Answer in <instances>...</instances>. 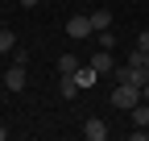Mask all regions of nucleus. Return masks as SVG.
I'll list each match as a JSON object with an SVG mask.
<instances>
[{
	"mask_svg": "<svg viewBox=\"0 0 149 141\" xmlns=\"http://www.w3.org/2000/svg\"><path fill=\"white\" fill-rule=\"evenodd\" d=\"M137 100H141V87H133V83H116V91H112V104H116L120 112H128Z\"/></svg>",
	"mask_w": 149,
	"mask_h": 141,
	"instance_id": "1",
	"label": "nucleus"
},
{
	"mask_svg": "<svg viewBox=\"0 0 149 141\" xmlns=\"http://www.w3.org/2000/svg\"><path fill=\"white\" fill-rule=\"evenodd\" d=\"M25 83H29V66H25V62H8L4 87H8V91H25Z\"/></svg>",
	"mask_w": 149,
	"mask_h": 141,
	"instance_id": "2",
	"label": "nucleus"
},
{
	"mask_svg": "<svg viewBox=\"0 0 149 141\" xmlns=\"http://www.w3.org/2000/svg\"><path fill=\"white\" fill-rule=\"evenodd\" d=\"M66 33H70L74 42L91 38V33H95V29H91V17H70V21H66Z\"/></svg>",
	"mask_w": 149,
	"mask_h": 141,
	"instance_id": "3",
	"label": "nucleus"
},
{
	"mask_svg": "<svg viewBox=\"0 0 149 141\" xmlns=\"http://www.w3.org/2000/svg\"><path fill=\"white\" fill-rule=\"evenodd\" d=\"M83 137H87V141H104V137H108V125H104L100 116H87V120H83Z\"/></svg>",
	"mask_w": 149,
	"mask_h": 141,
	"instance_id": "4",
	"label": "nucleus"
},
{
	"mask_svg": "<svg viewBox=\"0 0 149 141\" xmlns=\"http://www.w3.org/2000/svg\"><path fill=\"white\" fill-rule=\"evenodd\" d=\"M128 116H133V129H149V104L137 100L133 108H128Z\"/></svg>",
	"mask_w": 149,
	"mask_h": 141,
	"instance_id": "5",
	"label": "nucleus"
},
{
	"mask_svg": "<svg viewBox=\"0 0 149 141\" xmlns=\"http://www.w3.org/2000/svg\"><path fill=\"white\" fill-rule=\"evenodd\" d=\"M87 62L95 66L100 75H108V70H116V58H112V50H100V54H95V58H87Z\"/></svg>",
	"mask_w": 149,
	"mask_h": 141,
	"instance_id": "6",
	"label": "nucleus"
},
{
	"mask_svg": "<svg viewBox=\"0 0 149 141\" xmlns=\"http://www.w3.org/2000/svg\"><path fill=\"white\" fill-rule=\"evenodd\" d=\"M58 96L62 100H74V96H79V79H74V75H62L58 79Z\"/></svg>",
	"mask_w": 149,
	"mask_h": 141,
	"instance_id": "7",
	"label": "nucleus"
},
{
	"mask_svg": "<svg viewBox=\"0 0 149 141\" xmlns=\"http://www.w3.org/2000/svg\"><path fill=\"white\" fill-rule=\"evenodd\" d=\"M74 79H79V87H91V83L100 79V70L91 66V62H87V66H79V70H74Z\"/></svg>",
	"mask_w": 149,
	"mask_h": 141,
	"instance_id": "8",
	"label": "nucleus"
},
{
	"mask_svg": "<svg viewBox=\"0 0 149 141\" xmlns=\"http://www.w3.org/2000/svg\"><path fill=\"white\" fill-rule=\"evenodd\" d=\"M91 17V29H112V13L108 8H95V13H87Z\"/></svg>",
	"mask_w": 149,
	"mask_h": 141,
	"instance_id": "9",
	"label": "nucleus"
},
{
	"mask_svg": "<svg viewBox=\"0 0 149 141\" xmlns=\"http://www.w3.org/2000/svg\"><path fill=\"white\" fill-rule=\"evenodd\" d=\"M74 70H79V58H74V54H62L58 58V75H74Z\"/></svg>",
	"mask_w": 149,
	"mask_h": 141,
	"instance_id": "10",
	"label": "nucleus"
},
{
	"mask_svg": "<svg viewBox=\"0 0 149 141\" xmlns=\"http://www.w3.org/2000/svg\"><path fill=\"white\" fill-rule=\"evenodd\" d=\"M8 50H17V33L13 29H0V54H8Z\"/></svg>",
	"mask_w": 149,
	"mask_h": 141,
	"instance_id": "11",
	"label": "nucleus"
},
{
	"mask_svg": "<svg viewBox=\"0 0 149 141\" xmlns=\"http://www.w3.org/2000/svg\"><path fill=\"white\" fill-rule=\"evenodd\" d=\"M95 42H100V50H112L116 46V33L112 29H95Z\"/></svg>",
	"mask_w": 149,
	"mask_h": 141,
	"instance_id": "12",
	"label": "nucleus"
},
{
	"mask_svg": "<svg viewBox=\"0 0 149 141\" xmlns=\"http://www.w3.org/2000/svg\"><path fill=\"white\" fill-rule=\"evenodd\" d=\"M137 50H141V54H149V29L137 33Z\"/></svg>",
	"mask_w": 149,
	"mask_h": 141,
	"instance_id": "13",
	"label": "nucleus"
},
{
	"mask_svg": "<svg viewBox=\"0 0 149 141\" xmlns=\"http://www.w3.org/2000/svg\"><path fill=\"white\" fill-rule=\"evenodd\" d=\"M33 4H37V0H21V8H33Z\"/></svg>",
	"mask_w": 149,
	"mask_h": 141,
	"instance_id": "14",
	"label": "nucleus"
},
{
	"mask_svg": "<svg viewBox=\"0 0 149 141\" xmlns=\"http://www.w3.org/2000/svg\"><path fill=\"white\" fill-rule=\"evenodd\" d=\"M4 137H8V133H4V125H0V141H4Z\"/></svg>",
	"mask_w": 149,
	"mask_h": 141,
	"instance_id": "15",
	"label": "nucleus"
},
{
	"mask_svg": "<svg viewBox=\"0 0 149 141\" xmlns=\"http://www.w3.org/2000/svg\"><path fill=\"white\" fill-rule=\"evenodd\" d=\"M0 29H4V17H0Z\"/></svg>",
	"mask_w": 149,
	"mask_h": 141,
	"instance_id": "16",
	"label": "nucleus"
},
{
	"mask_svg": "<svg viewBox=\"0 0 149 141\" xmlns=\"http://www.w3.org/2000/svg\"><path fill=\"white\" fill-rule=\"evenodd\" d=\"M145 137H149V129H145Z\"/></svg>",
	"mask_w": 149,
	"mask_h": 141,
	"instance_id": "17",
	"label": "nucleus"
},
{
	"mask_svg": "<svg viewBox=\"0 0 149 141\" xmlns=\"http://www.w3.org/2000/svg\"><path fill=\"white\" fill-rule=\"evenodd\" d=\"M145 104H149V100H145Z\"/></svg>",
	"mask_w": 149,
	"mask_h": 141,
	"instance_id": "18",
	"label": "nucleus"
}]
</instances>
